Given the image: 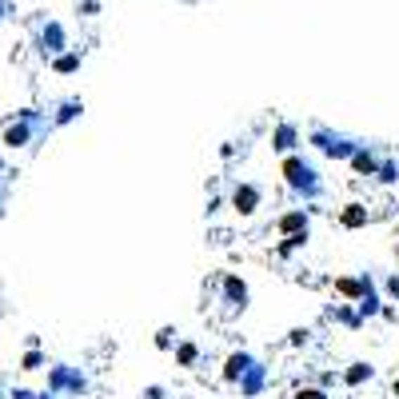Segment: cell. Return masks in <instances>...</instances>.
<instances>
[{"mask_svg": "<svg viewBox=\"0 0 399 399\" xmlns=\"http://www.w3.org/2000/svg\"><path fill=\"white\" fill-rule=\"evenodd\" d=\"M284 180H287V188H292V196H299V200H320L324 196L320 172H315L308 160H299V156H287L284 160Z\"/></svg>", "mask_w": 399, "mask_h": 399, "instance_id": "6da1fadb", "label": "cell"}, {"mask_svg": "<svg viewBox=\"0 0 399 399\" xmlns=\"http://www.w3.org/2000/svg\"><path fill=\"white\" fill-rule=\"evenodd\" d=\"M260 200H263L260 184H248V180H240V184L232 188V208H236L240 216H251L256 208H260Z\"/></svg>", "mask_w": 399, "mask_h": 399, "instance_id": "7a4b0ae2", "label": "cell"}, {"mask_svg": "<svg viewBox=\"0 0 399 399\" xmlns=\"http://www.w3.org/2000/svg\"><path fill=\"white\" fill-rule=\"evenodd\" d=\"M263 375H268V372H263V363L251 360L248 372L236 379V384H240V395H260V391H263Z\"/></svg>", "mask_w": 399, "mask_h": 399, "instance_id": "3957f363", "label": "cell"}, {"mask_svg": "<svg viewBox=\"0 0 399 399\" xmlns=\"http://www.w3.org/2000/svg\"><path fill=\"white\" fill-rule=\"evenodd\" d=\"M224 299H228L232 312H244V308H248V287H244L240 275H224Z\"/></svg>", "mask_w": 399, "mask_h": 399, "instance_id": "277c9868", "label": "cell"}, {"mask_svg": "<svg viewBox=\"0 0 399 399\" xmlns=\"http://www.w3.org/2000/svg\"><path fill=\"white\" fill-rule=\"evenodd\" d=\"M280 232H284V236H308V212H303V208H292V212L280 220Z\"/></svg>", "mask_w": 399, "mask_h": 399, "instance_id": "5b68a950", "label": "cell"}, {"mask_svg": "<svg viewBox=\"0 0 399 399\" xmlns=\"http://www.w3.org/2000/svg\"><path fill=\"white\" fill-rule=\"evenodd\" d=\"M351 168H355L360 176H375V172H379V164H375V152L367 148V144H363V148L355 152V156H351Z\"/></svg>", "mask_w": 399, "mask_h": 399, "instance_id": "8992f818", "label": "cell"}, {"mask_svg": "<svg viewBox=\"0 0 399 399\" xmlns=\"http://www.w3.org/2000/svg\"><path fill=\"white\" fill-rule=\"evenodd\" d=\"M339 224L344 228H363L367 224V208H363V204H348V208L339 212Z\"/></svg>", "mask_w": 399, "mask_h": 399, "instance_id": "52a82bcc", "label": "cell"}, {"mask_svg": "<svg viewBox=\"0 0 399 399\" xmlns=\"http://www.w3.org/2000/svg\"><path fill=\"white\" fill-rule=\"evenodd\" d=\"M372 363H351V372H344V384H351V387H360L363 379H372Z\"/></svg>", "mask_w": 399, "mask_h": 399, "instance_id": "ba28073f", "label": "cell"}, {"mask_svg": "<svg viewBox=\"0 0 399 399\" xmlns=\"http://www.w3.org/2000/svg\"><path fill=\"white\" fill-rule=\"evenodd\" d=\"M176 360L184 363V367H196V360H200V348H196V344H176Z\"/></svg>", "mask_w": 399, "mask_h": 399, "instance_id": "9c48e42d", "label": "cell"}, {"mask_svg": "<svg viewBox=\"0 0 399 399\" xmlns=\"http://www.w3.org/2000/svg\"><path fill=\"white\" fill-rule=\"evenodd\" d=\"M292 144H296V128H280V132H275V148H292Z\"/></svg>", "mask_w": 399, "mask_h": 399, "instance_id": "30bf717a", "label": "cell"}, {"mask_svg": "<svg viewBox=\"0 0 399 399\" xmlns=\"http://www.w3.org/2000/svg\"><path fill=\"white\" fill-rule=\"evenodd\" d=\"M375 180H379V184H395V180H399V176H395V164H391V160H387V164H379Z\"/></svg>", "mask_w": 399, "mask_h": 399, "instance_id": "8fae6325", "label": "cell"}, {"mask_svg": "<svg viewBox=\"0 0 399 399\" xmlns=\"http://www.w3.org/2000/svg\"><path fill=\"white\" fill-rule=\"evenodd\" d=\"M296 399H327V395L320 391V387H299V391H296Z\"/></svg>", "mask_w": 399, "mask_h": 399, "instance_id": "7c38bea8", "label": "cell"}, {"mask_svg": "<svg viewBox=\"0 0 399 399\" xmlns=\"http://www.w3.org/2000/svg\"><path fill=\"white\" fill-rule=\"evenodd\" d=\"M387 296L399 299V275H391V280H387Z\"/></svg>", "mask_w": 399, "mask_h": 399, "instance_id": "4fadbf2b", "label": "cell"}]
</instances>
